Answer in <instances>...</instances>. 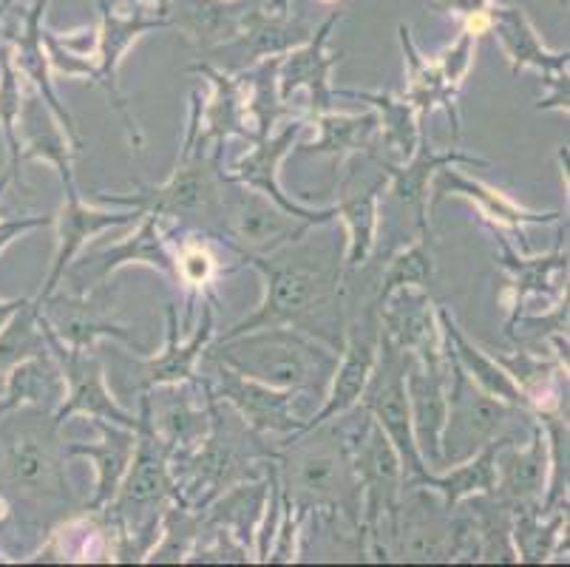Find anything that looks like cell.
I'll return each mask as SVG.
<instances>
[{
	"label": "cell",
	"instance_id": "52",
	"mask_svg": "<svg viewBox=\"0 0 570 567\" xmlns=\"http://www.w3.org/2000/svg\"><path fill=\"white\" fill-rule=\"evenodd\" d=\"M546 82V97L537 102L539 111H564L568 114V100H570V80L568 71L557 77H548Z\"/></svg>",
	"mask_w": 570,
	"mask_h": 567
},
{
	"label": "cell",
	"instance_id": "46",
	"mask_svg": "<svg viewBox=\"0 0 570 567\" xmlns=\"http://www.w3.org/2000/svg\"><path fill=\"white\" fill-rule=\"evenodd\" d=\"M434 278V256H432V233H420L417 242L406 244L389 258L386 273L381 278L372 304L381 306L389 295L401 287H423L426 290Z\"/></svg>",
	"mask_w": 570,
	"mask_h": 567
},
{
	"label": "cell",
	"instance_id": "36",
	"mask_svg": "<svg viewBox=\"0 0 570 567\" xmlns=\"http://www.w3.org/2000/svg\"><path fill=\"white\" fill-rule=\"evenodd\" d=\"M335 97L366 102L377 114V137H381V148L386 154L381 159L401 165L414 154L423 119L417 117L412 102L389 91H350V88H335Z\"/></svg>",
	"mask_w": 570,
	"mask_h": 567
},
{
	"label": "cell",
	"instance_id": "31",
	"mask_svg": "<svg viewBox=\"0 0 570 567\" xmlns=\"http://www.w3.org/2000/svg\"><path fill=\"white\" fill-rule=\"evenodd\" d=\"M95 426L100 429V443H66V454L91 460V466H95V493L82 508L102 511L106 506H111L119 482H122L128 466H131L137 431L108 423V420H95Z\"/></svg>",
	"mask_w": 570,
	"mask_h": 567
},
{
	"label": "cell",
	"instance_id": "49",
	"mask_svg": "<svg viewBox=\"0 0 570 567\" xmlns=\"http://www.w3.org/2000/svg\"><path fill=\"white\" fill-rule=\"evenodd\" d=\"M474 46H476V35H471V31L465 29L458 38V43L449 46V49L438 57V66L440 71H443L449 86L454 88L463 86V80L471 71V62H474Z\"/></svg>",
	"mask_w": 570,
	"mask_h": 567
},
{
	"label": "cell",
	"instance_id": "23",
	"mask_svg": "<svg viewBox=\"0 0 570 567\" xmlns=\"http://www.w3.org/2000/svg\"><path fill=\"white\" fill-rule=\"evenodd\" d=\"M497 488L494 497L514 508H542L551 475V457H548V437L539 420H531V437L520 446L517 437H502L497 449Z\"/></svg>",
	"mask_w": 570,
	"mask_h": 567
},
{
	"label": "cell",
	"instance_id": "45",
	"mask_svg": "<svg viewBox=\"0 0 570 567\" xmlns=\"http://www.w3.org/2000/svg\"><path fill=\"white\" fill-rule=\"evenodd\" d=\"M205 530V517L183 499H170L159 519V539L145 561H188Z\"/></svg>",
	"mask_w": 570,
	"mask_h": 567
},
{
	"label": "cell",
	"instance_id": "3",
	"mask_svg": "<svg viewBox=\"0 0 570 567\" xmlns=\"http://www.w3.org/2000/svg\"><path fill=\"white\" fill-rule=\"evenodd\" d=\"M269 460L276 466L278 488L293 506L309 514H341L350 522L361 525L364 497L341 418L284 437Z\"/></svg>",
	"mask_w": 570,
	"mask_h": 567
},
{
	"label": "cell",
	"instance_id": "51",
	"mask_svg": "<svg viewBox=\"0 0 570 567\" xmlns=\"http://www.w3.org/2000/svg\"><path fill=\"white\" fill-rule=\"evenodd\" d=\"M55 225V216H20V218H0V253L26 233L38 231V227Z\"/></svg>",
	"mask_w": 570,
	"mask_h": 567
},
{
	"label": "cell",
	"instance_id": "41",
	"mask_svg": "<svg viewBox=\"0 0 570 567\" xmlns=\"http://www.w3.org/2000/svg\"><path fill=\"white\" fill-rule=\"evenodd\" d=\"M465 517L476 542V561H520L511 539V525H514V506L502 502L494 493H476L463 499Z\"/></svg>",
	"mask_w": 570,
	"mask_h": 567
},
{
	"label": "cell",
	"instance_id": "25",
	"mask_svg": "<svg viewBox=\"0 0 570 567\" xmlns=\"http://www.w3.org/2000/svg\"><path fill=\"white\" fill-rule=\"evenodd\" d=\"M139 211H128V207H95L86 205L82 196H66V202L60 205L55 216L57 225V253L55 262H51L49 275H46V284L40 290V295L35 301L49 299L55 290H60L63 284L66 270L75 264V258L80 256V250L86 247L88 238H95L97 233L108 231V227H122V225H137Z\"/></svg>",
	"mask_w": 570,
	"mask_h": 567
},
{
	"label": "cell",
	"instance_id": "22",
	"mask_svg": "<svg viewBox=\"0 0 570 567\" xmlns=\"http://www.w3.org/2000/svg\"><path fill=\"white\" fill-rule=\"evenodd\" d=\"M131 264H145V267L157 270V273L168 275V278L174 281V247H170L168 231L163 227V218L154 216V213H142V216H139L137 231H134L131 236H126V242L88 253V256H82V262L71 264V267L66 270V275H95V284L88 290H100L106 287L119 270L131 267Z\"/></svg>",
	"mask_w": 570,
	"mask_h": 567
},
{
	"label": "cell",
	"instance_id": "53",
	"mask_svg": "<svg viewBox=\"0 0 570 567\" xmlns=\"http://www.w3.org/2000/svg\"><path fill=\"white\" fill-rule=\"evenodd\" d=\"M26 301H29V299H12V301H0V330H3V326H7V321L12 319L14 312H18L20 306L26 304Z\"/></svg>",
	"mask_w": 570,
	"mask_h": 567
},
{
	"label": "cell",
	"instance_id": "24",
	"mask_svg": "<svg viewBox=\"0 0 570 567\" xmlns=\"http://www.w3.org/2000/svg\"><path fill=\"white\" fill-rule=\"evenodd\" d=\"M377 163V168L386 170V176L392 179V196H395L401 205L412 207L414 216H417V227L420 233H432V222H429V194H432V179L440 168L445 165H474V168H489V159L483 156H474V154H465L460 148H445L438 150L432 143H429L426 131L420 128V139H417V148L414 154L409 156L406 163L395 165V163H386L381 156H372Z\"/></svg>",
	"mask_w": 570,
	"mask_h": 567
},
{
	"label": "cell",
	"instance_id": "44",
	"mask_svg": "<svg viewBox=\"0 0 570 567\" xmlns=\"http://www.w3.org/2000/svg\"><path fill=\"white\" fill-rule=\"evenodd\" d=\"M502 437H497L494 443H489L485 449L476 451L474 457L458 462V466H449L443 468V471H432L426 486H432L434 491H440V497L445 499V506L449 508H458L463 499L476 497V493H494L497 488L494 460H497V449H500Z\"/></svg>",
	"mask_w": 570,
	"mask_h": 567
},
{
	"label": "cell",
	"instance_id": "50",
	"mask_svg": "<svg viewBox=\"0 0 570 567\" xmlns=\"http://www.w3.org/2000/svg\"><path fill=\"white\" fill-rule=\"evenodd\" d=\"M489 3L491 0H434V9L440 12H454L469 20V31L476 35L489 26Z\"/></svg>",
	"mask_w": 570,
	"mask_h": 567
},
{
	"label": "cell",
	"instance_id": "59",
	"mask_svg": "<svg viewBox=\"0 0 570 567\" xmlns=\"http://www.w3.org/2000/svg\"><path fill=\"white\" fill-rule=\"evenodd\" d=\"M0 66H3V49H0Z\"/></svg>",
	"mask_w": 570,
	"mask_h": 567
},
{
	"label": "cell",
	"instance_id": "28",
	"mask_svg": "<svg viewBox=\"0 0 570 567\" xmlns=\"http://www.w3.org/2000/svg\"><path fill=\"white\" fill-rule=\"evenodd\" d=\"M190 75H202L210 82V100L199 106V145L205 148H225L227 137H242L256 143L250 123H247L242 82L236 75L216 69L214 62H196Z\"/></svg>",
	"mask_w": 570,
	"mask_h": 567
},
{
	"label": "cell",
	"instance_id": "42",
	"mask_svg": "<svg viewBox=\"0 0 570 567\" xmlns=\"http://www.w3.org/2000/svg\"><path fill=\"white\" fill-rule=\"evenodd\" d=\"M282 57H264V60L253 62L250 69H242L236 75L238 82H242L247 123L253 125L256 139L273 134L278 119L293 114V108L278 94V62H282Z\"/></svg>",
	"mask_w": 570,
	"mask_h": 567
},
{
	"label": "cell",
	"instance_id": "32",
	"mask_svg": "<svg viewBox=\"0 0 570 567\" xmlns=\"http://www.w3.org/2000/svg\"><path fill=\"white\" fill-rule=\"evenodd\" d=\"M43 9H46V0H38L32 12H29V18H26L23 35H20V38H14L12 62H14V69H18L26 80H32L35 91H38L40 100L51 108V114H55L57 123H60V128H63L66 137H69L71 148L80 154V150L86 148V143H82V137H80V128H77L71 111L63 106V100L57 97L55 86H51L49 55L43 51V29H40Z\"/></svg>",
	"mask_w": 570,
	"mask_h": 567
},
{
	"label": "cell",
	"instance_id": "54",
	"mask_svg": "<svg viewBox=\"0 0 570 567\" xmlns=\"http://www.w3.org/2000/svg\"><path fill=\"white\" fill-rule=\"evenodd\" d=\"M258 7L267 14H278V18L289 14V0H258Z\"/></svg>",
	"mask_w": 570,
	"mask_h": 567
},
{
	"label": "cell",
	"instance_id": "29",
	"mask_svg": "<svg viewBox=\"0 0 570 567\" xmlns=\"http://www.w3.org/2000/svg\"><path fill=\"white\" fill-rule=\"evenodd\" d=\"M170 247H174V284L188 293V306H185V315L179 319V326L185 332L194 330L196 319V306L202 301H216V281L225 270L219 267V258L210 250V242L214 238L207 233L194 231V227H179V231H168Z\"/></svg>",
	"mask_w": 570,
	"mask_h": 567
},
{
	"label": "cell",
	"instance_id": "7",
	"mask_svg": "<svg viewBox=\"0 0 570 567\" xmlns=\"http://www.w3.org/2000/svg\"><path fill=\"white\" fill-rule=\"evenodd\" d=\"M313 227L321 225H309L304 218L282 211L276 202L238 185L225 174L216 242L230 247L236 256H269L287 244L302 242Z\"/></svg>",
	"mask_w": 570,
	"mask_h": 567
},
{
	"label": "cell",
	"instance_id": "18",
	"mask_svg": "<svg viewBox=\"0 0 570 567\" xmlns=\"http://www.w3.org/2000/svg\"><path fill=\"white\" fill-rule=\"evenodd\" d=\"M377 310L381 332L403 355L426 366L445 361L443 330L438 321V304L423 287H401L389 295Z\"/></svg>",
	"mask_w": 570,
	"mask_h": 567
},
{
	"label": "cell",
	"instance_id": "33",
	"mask_svg": "<svg viewBox=\"0 0 570 567\" xmlns=\"http://www.w3.org/2000/svg\"><path fill=\"white\" fill-rule=\"evenodd\" d=\"M318 128V137L313 143L298 145L293 150L304 156H330L335 163V170H344L352 156H375V139H377V114H338L333 111L321 114L313 119Z\"/></svg>",
	"mask_w": 570,
	"mask_h": 567
},
{
	"label": "cell",
	"instance_id": "47",
	"mask_svg": "<svg viewBox=\"0 0 570 567\" xmlns=\"http://www.w3.org/2000/svg\"><path fill=\"white\" fill-rule=\"evenodd\" d=\"M46 350H49V343H46L40 304L29 299L0 330V374H7L20 361L40 355Z\"/></svg>",
	"mask_w": 570,
	"mask_h": 567
},
{
	"label": "cell",
	"instance_id": "43",
	"mask_svg": "<svg viewBox=\"0 0 570 567\" xmlns=\"http://www.w3.org/2000/svg\"><path fill=\"white\" fill-rule=\"evenodd\" d=\"M517 559L542 565L551 561L562 550L568 539V506L542 511V508H514V525H511Z\"/></svg>",
	"mask_w": 570,
	"mask_h": 567
},
{
	"label": "cell",
	"instance_id": "19",
	"mask_svg": "<svg viewBox=\"0 0 570 567\" xmlns=\"http://www.w3.org/2000/svg\"><path fill=\"white\" fill-rule=\"evenodd\" d=\"M341 20V12L324 20L318 31H313V38L298 49L287 51L278 62V94L282 100L293 108V97L298 91H307V111L304 117L313 123L321 114L333 111L335 102V86H333V69L338 66L341 55L330 51V35H333L335 23Z\"/></svg>",
	"mask_w": 570,
	"mask_h": 567
},
{
	"label": "cell",
	"instance_id": "8",
	"mask_svg": "<svg viewBox=\"0 0 570 567\" xmlns=\"http://www.w3.org/2000/svg\"><path fill=\"white\" fill-rule=\"evenodd\" d=\"M406 363L409 355L395 350L381 332V352H377V363L370 374V383L361 398V409L375 418L383 434L389 437V443L395 446L397 457L403 462V477L406 482H426L432 468L420 457L417 443L412 434V414H409L406 400Z\"/></svg>",
	"mask_w": 570,
	"mask_h": 567
},
{
	"label": "cell",
	"instance_id": "2",
	"mask_svg": "<svg viewBox=\"0 0 570 567\" xmlns=\"http://www.w3.org/2000/svg\"><path fill=\"white\" fill-rule=\"evenodd\" d=\"M63 426L40 405H20L0 418V493L9 499L18 530L46 539L60 519L80 511L66 475Z\"/></svg>",
	"mask_w": 570,
	"mask_h": 567
},
{
	"label": "cell",
	"instance_id": "37",
	"mask_svg": "<svg viewBox=\"0 0 570 567\" xmlns=\"http://www.w3.org/2000/svg\"><path fill=\"white\" fill-rule=\"evenodd\" d=\"M313 38V29H309L304 20H289L278 18V14H267L262 7L250 3L242 18V29H238V38L230 40L227 46H236L242 51L247 62H258L264 57H282L287 51L298 49L307 40Z\"/></svg>",
	"mask_w": 570,
	"mask_h": 567
},
{
	"label": "cell",
	"instance_id": "38",
	"mask_svg": "<svg viewBox=\"0 0 570 567\" xmlns=\"http://www.w3.org/2000/svg\"><path fill=\"white\" fill-rule=\"evenodd\" d=\"M66 398V381L51 350L26 358L7 372V392L0 400V418L20 405H40L55 412Z\"/></svg>",
	"mask_w": 570,
	"mask_h": 567
},
{
	"label": "cell",
	"instance_id": "30",
	"mask_svg": "<svg viewBox=\"0 0 570 567\" xmlns=\"http://www.w3.org/2000/svg\"><path fill=\"white\" fill-rule=\"evenodd\" d=\"M438 321L440 330H443L445 346H449V352H452V358L458 361V366L469 374L471 381L483 389L485 394H491V398L502 400V403L514 405L520 412L531 414L528 412L525 394L517 387L514 378L505 372V366H502L494 355H489L483 346H476V343L465 335L463 326L454 321L452 310L445 304H438Z\"/></svg>",
	"mask_w": 570,
	"mask_h": 567
},
{
	"label": "cell",
	"instance_id": "55",
	"mask_svg": "<svg viewBox=\"0 0 570 567\" xmlns=\"http://www.w3.org/2000/svg\"><path fill=\"white\" fill-rule=\"evenodd\" d=\"M9 522H14L12 506H9V499L3 497V493H0V530L7 528ZM0 559H12V556H7V554H3V550H0Z\"/></svg>",
	"mask_w": 570,
	"mask_h": 567
},
{
	"label": "cell",
	"instance_id": "12",
	"mask_svg": "<svg viewBox=\"0 0 570 567\" xmlns=\"http://www.w3.org/2000/svg\"><path fill=\"white\" fill-rule=\"evenodd\" d=\"M381 352V321H377L375 304L366 306L355 321L344 330V346H341L338 366L333 372V381L324 394V405L309 420H304L302 429L326 423V420L346 418L352 409H357L364 389L370 383V374L377 363ZM298 429V431H302Z\"/></svg>",
	"mask_w": 570,
	"mask_h": 567
},
{
	"label": "cell",
	"instance_id": "48",
	"mask_svg": "<svg viewBox=\"0 0 570 567\" xmlns=\"http://www.w3.org/2000/svg\"><path fill=\"white\" fill-rule=\"evenodd\" d=\"M20 108H23V88H20L18 69L12 62V51L3 49V66H0V134L7 139L9 148V174H12L14 185H23L20 179V134H18V119Z\"/></svg>",
	"mask_w": 570,
	"mask_h": 567
},
{
	"label": "cell",
	"instance_id": "26",
	"mask_svg": "<svg viewBox=\"0 0 570 567\" xmlns=\"http://www.w3.org/2000/svg\"><path fill=\"white\" fill-rule=\"evenodd\" d=\"M406 400L409 414H412V434L417 443L420 457L426 460L432 471L443 468L440 457V434L445 423V394H449V366L445 361L440 366L409 358L406 363Z\"/></svg>",
	"mask_w": 570,
	"mask_h": 567
},
{
	"label": "cell",
	"instance_id": "1",
	"mask_svg": "<svg viewBox=\"0 0 570 567\" xmlns=\"http://www.w3.org/2000/svg\"><path fill=\"white\" fill-rule=\"evenodd\" d=\"M287 244L269 256H238L264 278V299L250 319L238 321L216 341L262 326H293L341 352L344 346V258L324 244Z\"/></svg>",
	"mask_w": 570,
	"mask_h": 567
},
{
	"label": "cell",
	"instance_id": "13",
	"mask_svg": "<svg viewBox=\"0 0 570 567\" xmlns=\"http://www.w3.org/2000/svg\"><path fill=\"white\" fill-rule=\"evenodd\" d=\"M202 361L210 366V374L205 378L210 392L225 400L256 434L289 437L304 426V418L295 412V400H298L295 392L253 381V378L238 374L236 369L219 361H207V358H202Z\"/></svg>",
	"mask_w": 570,
	"mask_h": 567
},
{
	"label": "cell",
	"instance_id": "35",
	"mask_svg": "<svg viewBox=\"0 0 570 567\" xmlns=\"http://www.w3.org/2000/svg\"><path fill=\"white\" fill-rule=\"evenodd\" d=\"M397 35H401L403 60H406V91H403V100L412 102V108L417 111L420 119L432 117L438 108H443V111L449 114V119H452L454 139H460V106H458L460 88L445 82L438 60H429V57L420 55L409 26H401Z\"/></svg>",
	"mask_w": 570,
	"mask_h": 567
},
{
	"label": "cell",
	"instance_id": "56",
	"mask_svg": "<svg viewBox=\"0 0 570 567\" xmlns=\"http://www.w3.org/2000/svg\"><path fill=\"white\" fill-rule=\"evenodd\" d=\"M9 182H12V174H9V168H7L3 174H0V199H3V194H7Z\"/></svg>",
	"mask_w": 570,
	"mask_h": 567
},
{
	"label": "cell",
	"instance_id": "14",
	"mask_svg": "<svg viewBox=\"0 0 570 567\" xmlns=\"http://www.w3.org/2000/svg\"><path fill=\"white\" fill-rule=\"evenodd\" d=\"M309 125L307 117H295L284 125L282 131L267 134L264 139H256L253 148L247 150L227 176L238 185L258 190L262 196H267L269 202H276L282 211L293 213V216L304 218L309 225H333L335 222V205L333 207H309L302 205L298 199H293L289 194H284L282 182H278V165L284 163V156L293 154L295 143L304 134V128Z\"/></svg>",
	"mask_w": 570,
	"mask_h": 567
},
{
	"label": "cell",
	"instance_id": "39",
	"mask_svg": "<svg viewBox=\"0 0 570 567\" xmlns=\"http://www.w3.org/2000/svg\"><path fill=\"white\" fill-rule=\"evenodd\" d=\"M247 7H250L247 0H238V3H227V0H176V14H170L168 23L179 26L185 31V38L194 40L199 49L210 51L238 38Z\"/></svg>",
	"mask_w": 570,
	"mask_h": 567
},
{
	"label": "cell",
	"instance_id": "58",
	"mask_svg": "<svg viewBox=\"0 0 570 567\" xmlns=\"http://www.w3.org/2000/svg\"><path fill=\"white\" fill-rule=\"evenodd\" d=\"M3 392H7V374H0V400H3Z\"/></svg>",
	"mask_w": 570,
	"mask_h": 567
},
{
	"label": "cell",
	"instance_id": "40",
	"mask_svg": "<svg viewBox=\"0 0 570 567\" xmlns=\"http://www.w3.org/2000/svg\"><path fill=\"white\" fill-rule=\"evenodd\" d=\"M386 179L375 182L361 194L341 199L335 205V218L346 231V256H344V278L364 267L375 253L377 225H381V190Z\"/></svg>",
	"mask_w": 570,
	"mask_h": 567
},
{
	"label": "cell",
	"instance_id": "27",
	"mask_svg": "<svg viewBox=\"0 0 570 567\" xmlns=\"http://www.w3.org/2000/svg\"><path fill=\"white\" fill-rule=\"evenodd\" d=\"M18 131L23 134L20 145V163H46L60 174L66 196H80V187L75 179V156L69 137L60 128L51 108L40 100L38 91L23 94V108H20Z\"/></svg>",
	"mask_w": 570,
	"mask_h": 567
},
{
	"label": "cell",
	"instance_id": "6",
	"mask_svg": "<svg viewBox=\"0 0 570 567\" xmlns=\"http://www.w3.org/2000/svg\"><path fill=\"white\" fill-rule=\"evenodd\" d=\"M445 366H449V394H445V423L443 434H440V457H443V468H449L474 457L476 451L485 449L489 443H494L497 437L505 434V426L511 423V418L525 412L485 394L458 366L449 346H445Z\"/></svg>",
	"mask_w": 570,
	"mask_h": 567
},
{
	"label": "cell",
	"instance_id": "34",
	"mask_svg": "<svg viewBox=\"0 0 570 567\" xmlns=\"http://www.w3.org/2000/svg\"><path fill=\"white\" fill-rule=\"evenodd\" d=\"M489 26H494L497 38H500L502 49H505V57L511 62L514 75H520L525 69H537L542 75V80H548V77H557L568 71V51H548L522 9H489Z\"/></svg>",
	"mask_w": 570,
	"mask_h": 567
},
{
	"label": "cell",
	"instance_id": "15",
	"mask_svg": "<svg viewBox=\"0 0 570 567\" xmlns=\"http://www.w3.org/2000/svg\"><path fill=\"white\" fill-rule=\"evenodd\" d=\"M38 304L51 332L71 350H95V343L100 338H114V341L126 343L128 350L137 352L139 358L148 355V350L137 341L131 326L119 324L108 315L106 287L82 290V293H77V290H71V293L55 290L49 299L38 301Z\"/></svg>",
	"mask_w": 570,
	"mask_h": 567
},
{
	"label": "cell",
	"instance_id": "5",
	"mask_svg": "<svg viewBox=\"0 0 570 567\" xmlns=\"http://www.w3.org/2000/svg\"><path fill=\"white\" fill-rule=\"evenodd\" d=\"M338 355L333 346L293 326H262L225 341L214 338L202 352L207 361H219L253 381L295 394H326Z\"/></svg>",
	"mask_w": 570,
	"mask_h": 567
},
{
	"label": "cell",
	"instance_id": "9",
	"mask_svg": "<svg viewBox=\"0 0 570 567\" xmlns=\"http://www.w3.org/2000/svg\"><path fill=\"white\" fill-rule=\"evenodd\" d=\"M454 508L426 482H403L389 559L397 561H452Z\"/></svg>",
	"mask_w": 570,
	"mask_h": 567
},
{
	"label": "cell",
	"instance_id": "10",
	"mask_svg": "<svg viewBox=\"0 0 570 567\" xmlns=\"http://www.w3.org/2000/svg\"><path fill=\"white\" fill-rule=\"evenodd\" d=\"M43 315V312H40ZM46 343H49L51 355L60 363L66 381V398L63 403L55 409V420L60 426L71 418H88V420H108V423L126 426V429L137 431L139 418L131 414L126 405H119L111 389L106 383V363L97 355V350H71L60 338L51 332V326L43 319Z\"/></svg>",
	"mask_w": 570,
	"mask_h": 567
},
{
	"label": "cell",
	"instance_id": "21",
	"mask_svg": "<svg viewBox=\"0 0 570 567\" xmlns=\"http://www.w3.org/2000/svg\"><path fill=\"white\" fill-rule=\"evenodd\" d=\"M151 405V426L159 443L170 454V460H183L194 454L205 437L210 434V409H207L205 387L194 383H174L157 387L148 392Z\"/></svg>",
	"mask_w": 570,
	"mask_h": 567
},
{
	"label": "cell",
	"instance_id": "57",
	"mask_svg": "<svg viewBox=\"0 0 570 567\" xmlns=\"http://www.w3.org/2000/svg\"><path fill=\"white\" fill-rule=\"evenodd\" d=\"M154 3H159V12H168V9H170V3H168V0H154Z\"/></svg>",
	"mask_w": 570,
	"mask_h": 567
},
{
	"label": "cell",
	"instance_id": "17",
	"mask_svg": "<svg viewBox=\"0 0 570 567\" xmlns=\"http://www.w3.org/2000/svg\"><path fill=\"white\" fill-rule=\"evenodd\" d=\"M102 3V29L100 38H97V60L91 62V71H88V80L91 86L102 88L106 94L108 106L119 114L122 119V128L128 134V143H131L134 150H142V131H139L137 119H134L131 106H128V97L119 88V62L126 57V51L131 49L134 40L139 35L151 29H163V26H170L168 18L148 20L142 14H134V18H119L108 9V0H100Z\"/></svg>",
	"mask_w": 570,
	"mask_h": 567
},
{
	"label": "cell",
	"instance_id": "16",
	"mask_svg": "<svg viewBox=\"0 0 570 567\" xmlns=\"http://www.w3.org/2000/svg\"><path fill=\"white\" fill-rule=\"evenodd\" d=\"M445 196H460V199L474 202L476 211H480V218H483V225L500 227L508 238H520L517 247H520L522 253H531V242H528L525 233L528 225H551V222H559V218H562L559 211L539 213L531 211V207H522L520 202H514L508 194L497 190V187L463 174L460 165H445V168H440L438 174H434L429 207L434 211Z\"/></svg>",
	"mask_w": 570,
	"mask_h": 567
},
{
	"label": "cell",
	"instance_id": "20",
	"mask_svg": "<svg viewBox=\"0 0 570 567\" xmlns=\"http://www.w3.org/2000/svg\"><path fill=\"white\" fill-rule=\"evenodd\" d=\"M168 315V338H165V350L157 358H145L137 363V389L139 392H151L157 387H174V383H194L199 387V361L207 343L216 335V304L214 301H202L199 324L194 326V335L188 341H179V312L174 304L165 306Z\"/></svg>",
	"mask_w": 570,
	"mask_h": 567
},
{
	"label": "cell",
	"instance_id": "11",
	"mask_svg": "<svg viewBox=\"0 0 570 567\" xmlns=\"http://www.w3.org/2000/svg\"><path fill=\"white\" fill-rule=\"evenodd\" d=\"M494 236L500 256L497 264L508 273L511 284L502 293V304L508 310L505 332L522 319L528 310L546 312L562 299H568V284H562V275H568V250L559 244L557 250L546 253V256H528L511 238L500 231V227L485 225ZM531 315V312H528Z\"/></svg>",
	"mask_w": 570,
	"mask_h": 567
},
{
	"label": "cell",
	"instance_id": "4",
	"mask_svg": "<svg viewBox=\"0 0 570 567\" xmlns=\"http://www.w3.org/2000/svg\"><path fill=\"white\" fill-rule=\"evenodd\" d=\"M199 91L190 94V117L185 128L183 150L176 159V168L163 185H137L131 194H106L97 190L91 196L95 205L106 207H128V211L154 213L159 218H176L183 227L219 236V213H222V185H225V170H222V156L225 148H210L199 145Z\"/></svg>",
	"mask_w": 570,
	"mask_h": 567
}]
</instances>
